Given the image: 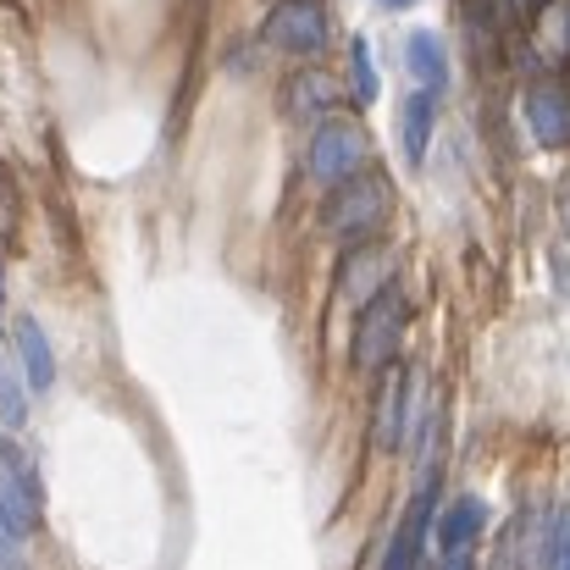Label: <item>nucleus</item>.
<instances>
[{"instance_id": "f257e3e1", "label": "nucleus", "mask_w": 570, "mask_h": 570, "mask_svg": "<svg viewBox=\"0 0 570 570\" xmlns=\"http://www.w3.org/2000/svg\"><path fill=\"white\" fill-rule=\"evenodd\" d=\"M387 216H393V184L382 178L377 167H366V173H355V178H344L333 199H327V233L333 238H344V244H366V238H377L382 227H387Z\"/></svg>"}, {"instance_id": "f03ea898", "label": "nucleus", "mask_w": 570, "mask_h": 570, "mask_svg": "<svg viewBox=\"0 0 570 570\" xmlns=\"http://www.w3.org/2000/svg\"><path fill=\"white\" fill-rule=\"evenodd\" d=\"M366 167H372V134L361 122H350V117H322L311 145H305V173L316 184L338 189L344 178H355Z\"/></svg>"}, {"instance_id": "7ed1b4c3", "label": "nucleus", "mask_w": 570, "mask_h": 570, "mask_svg": "<svg viewBox=\"0 0 570 570\" xmlns=\"http://www.w3.org/2000/svg\"><path fill=\"white\" fill-rule=\"evenodd\" d=\"M404 316H410V305H404V294L387 283L372 305H361V322H355V366L361 372H382V366H393V355H399V344H404Z\"/></svg>"}, {"instance_id": "20e7f679", "label": "nucleus", "mask_w": 570, "mask_h": 570, "mask_svg": "<svg viewBox=\"0 0 570 570\" xmlns=\"http://www.w3.org/2000/svg\"><path fill=\"white\" fill-rule=\"evenodd\" d=\"M261 39L283 56H322L327 39H333L327 0H277L261 22Z\"/></svg>"}, {"instance_id": "39448f33", "label": "nucleus", "mask_w": 570, "mask_h": 570, "mask_svg": "<svg viewBox=\"0 0 570 570\" xmlns=\"http://www.w3.org/2000/svg\"><path fill=\"white\" fill-rule=\"evenodd\" d=\"M554 527H560V510H549V504H527V510H515V515L504 521V532H499L493 570H549Z\"/></svg>"}, {"instance_id": "423d86ee", "label": "nucleus", "mask_w": 570, "mask_h": 570, "mask_svg": "<svg viewBox=\"0 0 570 570\" xmlns=\"http://www.w3.org/2000/svg\"><path fill=\"white\" fill-rule=\"evenodd\" d=\"M0 515L11 521L17 538H33L45 521V482L11 438H0Z\"/></svg>"}, {"instance_id": "0eeeda50", "label": "nucleus", "mask_w": 570, "mask_h": 570, "mask_svg": "<svg viewBox=\"0 0 570 570\" xmlns=\"http://www.w3.org/2000/svg\"><path fill=\"white\" fill-rule=\"evenodd\" d=\"M432 515H438V476H432V471H421V488H415V499H410V510H404V521H399V532H393V543H387L382 570H421L426 532L438 527Z\"/></svg>"}, {"instance_id": "6e6552de", "label": "nucleus", "mask_w": 570, "mask_h": 570, "mask_svg": "<svg viewBox=\"0 0 570 570\" xmlns=\"http://www.w3.org/2000/svg\"><path fill=\"white\" fill-rule=\"evenodd\" d=\"M393 283V249H382V244H350V255H344V266H338V299L344 305H372L382 288Z\"/></svg>"}, {"instance_id": "1a4fd4ad", "label": "nucleus", "mask_w": 570, "mask_h": 570, "mask_svg": "<svg viewBox=\"0 0 570 570\" xmlns=\"http://www.w3.org/2000/svg\"><path fill=\"white\" fill-rule=\"evenodd\" d=\"M527 128H532V139L543 145V150H566L570 145V95L554 83V78H538L532 89H527Z\"/></svg>"}, {"instance_id": "9d476101", "label": "nucleus", "mask_w": 570, "mask_h": 570, "mask_svg": "<svg viewBox=\"0 0 570 570\" xmlns=\"http://www.w3.org/2000/svg\"><path fill=\"white\" fill-rule=\"evenodd\" d=\"M482 527H488V504H482L476 493H460V499L438 515V549H443V554H454V549H476Z\"/></svg>"}, {"instance_id": "9b49d317", "label": "nucleus", "mask_w": 570, "mask_h": 570, "mask_svg": "<svg viewBox=\"0 0 570 570\" xmlns=\"http://www.w3.org/2000/svg\"><path fill=\"white\" fill-rule=\"evenodd\" d=\"M404 67H410V78H415L421 89L443 95V83H449V50H443V39H438L432 28H415V33L404 39Z\"/></svg>"}, {"instance_id": "f8f14e48", "label": "nucleus", "mask_w": 570, "mask_h": 570, "mask_svg": "<svg viewBox=\"0 0 570 570\" xmlns=\"http://www.w3.org/2000/svg\"><path fill=\"white\" fill-rule=\"evenodd\" d=\"M432 122H438V95L432 89H415L399 111V145H404V161L421 167L426 161V145H432Z\"/></svg>"}, {"instance_id": "ddd939ff", "label": "nucleus", "mask_w": 570, "mask_h": 570, "mask_svg": "<svg viewBox=\"0 0 570 570\" xmlns=\"http://www.w3.org/2000/svg\"><path fill=\"white\" fill-rule=\"evenodd\" d=\"M17 355H22V372H28V387L33 393H50L56 382V355H50V338L33 316H17Z\"/></svg>"}, {"instance_id": "4468645a", "label": "nucleus", "mask_w": 570, "mask_h": 570, "mask_svg": "<svg viewBox=\"0 0 570 570\" xmlns=\"http://www.w3.org/2000/svg\"><path fill=\"white\" fill-rule=\"evenodd\" d=\"M333 106H338V83L327 72H299L288 83V111L299 122H322V117H333Z\"/></svg>"}, {"instance_id": "2eb2a0df", "label": "nucleus", "mask_w": 570, "mask_h": 570, "mask_svg": "<svg viewBox=\"0 0 570 570\" xmlns=\"http://www.w3.org/2000/svg\"><path fill=\"white\" fill-rule=\"evenodd\" d=\"M28 382L17 372V361H11V344H0V421L6 426H22L28 421Z\"/></svg>"}, {"instance_id": "dca6fc26", "label": "nucleus", "mask_w": 570, "mask_h": 570, "mask_svg": "<svg viewBox=\"0 0 570 570\" xmlns=\"http://www.w3.org/2000/svg\"><path fill=\"white\" fill-rule=\"evenodd\" d=\"M377 61H372V45H366V39H355V45H350V95H355V100H361V106H372V100H377Z\"/></svg>"}, {"instance_id": "f3484780", "label": "nucleus", "mask_w": 570, "mask_h": 570, "mask_svg": "<svg viewBox=\"0 0 570 570\" xmlns=\"http://www.w3.org/2000/svg\"><path fill=\"white\" fill-rule=\"evenodd\" d=\"M22 543H28V538H17V532H11V521L0 515V570H28V560H22Z\"/></svg>"}, {"instance_id": "a211bd4d", "label": "nucleus", "mask_w": 570, "mask_h": 570, "mask_svg": "<svg viewBox=\"0 0 570 570\" xmlns=\"http://www.w3.org/2000/svg\"><path fill=\"white\" fill-rule=\"evenodd\" d=\"M543 11L554 17V56H560V61H570V0H549Z\"/></svg>"}, {"instance_id": "6ab92c4d", "label": "nucleus", "mask_w": 570, "mask_h": 570, "mask_svg": "<svg viewBox=\"0 0 570 570\" xmlns=\"http://www.w3.org/2000/svg\"><path fill=\"white\" fill-rule=\"evenodd\" d=\"M549 570H570V510H560V527H554V554Z\"/></svg>"}, {"instance_id": "aec40b11", "label": "nucleus", "mask_w": 570, "mask_h": 570, "mask_svg": "<svg viewBox=\"0 0 570 570\" xmlns=\"http://www.w3.org/2000/svg\"><path fill=\"white\" fill-rule=\"evenodd\" d=\"M438 570H476V560H471V549H454V554L438 560Z\"/></svg>"}, {"instance_id": "412c9836", "label": "nucleus", "mask_w": 570, "mask_h": 570, "mask_svg": "<svg viewBox=\"0 0 570 570\" xmlns=\"http://www.w3.org/2000/svg\"><path fill=\"white\" fill-rule=\"evenodd\" d=\"M377 6H387V11H404V6H415V0H377Z\"/></svg>"}, {"instance_id": "4be33fe9", "label": "nucleus", "mask_w": 570, "mask_h": 570, "mask_svg": "<svg viewBox=\"0 0 570 570\" xmlns=\"http://www.w3.org/2000/svg\"><path fill=\"white\" fill-rule=\"evenodd\" d=\"M521 6H527V11H543V6H549V0H521Z\"/></svg>"}]
</instances>
